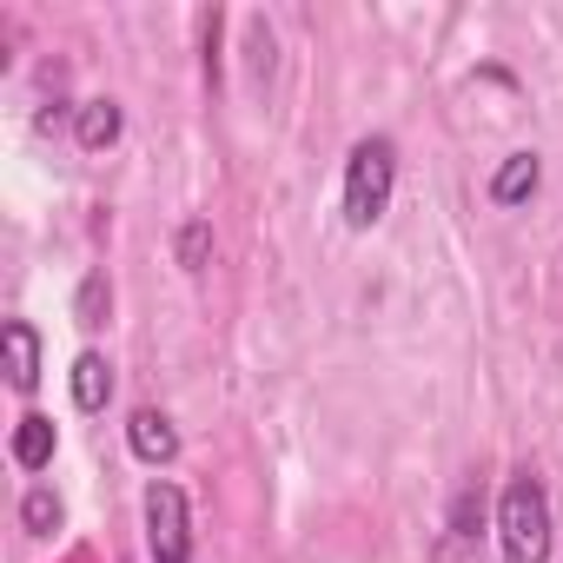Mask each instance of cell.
<instances>
[{"label":"cell","instance_id":"cell-6","mask_svg":"<svg viewBox=\"0 0 563 563\" xmlns=\"http://www.w3.org/2000/svg\"><path fill=\"white\" fill-rule=\"evenodd\" d=\"M120 133H126V113H120V100H87V107H74V140H80L87 153H107Z\"/></svg>","mask_w":563,"mask_h":563},{"label":"cell","instance_id":"cell-11","mask_svg":"<svg viewBox=\"0 0 563 563\" xmlns=\"http://www.w3.org/2000/svg\"><path fill=\"white\" fill-rule=\"evenodd\" d=\"M107 312H113V286H107V272H87V278H80V292H74V319H80L87 332H100V325H107Z\"/></svg>","mask_w":563,"mask_h":563},{"label":"cell","instance_id":"cell-13","mask_svg":"<svg viewBox=\"0 0 563 563\" xmlns=\"http://www.w3.org/2000/svg\"><path fill=\"white\" fill-rule=\"evenodd\" d=\"M206 258H212V225L206 219H186L179 225V265L186 272H206Z\"/></svg>","mask_w":563,"mask_h":563},{"label":"cell","instance_id":"cell-5","mask_svg":"<svg viewBox=\"0 0 563 563\" xmlns=\"http://www.w3.org/2000/svg\"><path fill=\"white\" fill-rule=\"evenodd\" d=\"M126 444H133V457L140 464H173L179 457V431H173V418L166 411H133V424H126Z\"/></svg>","mask_w":563,"mask_h":563},{"label":"cell","instance_id":"cell-3","mask_svg":"<svg viewBox=\"0 0 563 563\" xmlns=\"http://www.w3.org/2000/svg\"><path fill=\"white\" fill-rule=\"evenodd\" d=\"M146 550L153 563H192V517H186V490L153 477L146 484Z\"/></svg>","mask_w":563,"mask_h":563},{"label":"cell","instance_id":"cell-9","mask_svg":"<svg viewBox=\"0 0 563 563\" xmlns=\"http://www.w3.org/2000/svg\"><path fill=\"white\" fill-rule=\"evenodd\" d=\"M107 398H113V365L100 352H80L74 358V405L80 411H107Z\"/></svg>","mask_w":563,"mask_h":563},{"label":"cell","instance_id":"cell-2","mask_svg":"<svg viewBox=\"0 0 563 563\" xmlns=\"http://www.w3.org/2000/svg\"><path fill=\"white\" fill-rule=\"evenodd\" d=\"M391 192H398V146L385 133H372L345 159V225L352 232H372L391 212Z\"/></svg>","mask_w":563,"mask_h":563},{"label":"cell","instance_id":"cell-4","mask_svg":"<svg viewBox=\"0 0 563 563\" xmlns=\"http://www.w3.org/2000/svg\"><path fill=\"white\" fill-rule=\"evenodd\" d=\"M0 352H8V385L27 398L41 385V332L27 319H8V325H0Z\"/></svg>","mask_w":563,"mask_h":563},{"label":"cell","instance_id":"cell-8","mask_svg":"<svg viewBox=\"0 0 563 563\" xmlns=\"http://www.w3.org/2000/svg\"><path fill=\"white\" fill-rule=\"evenodd\" d=\"M477 530H484V497H477V484H464V490L451 497V517H444V556L471 550Z\"/></svg>","mask_w":563,"mask_h":563},{"label":"cell","instance_id":"cell-12","mask_svg":"<svg viewBox=\"0 0 563 563\" xmlns=\"http://www.w3.org/2000/svg\"><path fill=\"white\" fill-rule=\"evenodd\" d=\"M60 517H67V510H60V497H54L47 484H34V490L21 497V523H27L34 537H54V530H60Z\"/></svg>","mask_w":563,"mask_h":563},{"label":"cell","instance_id":"cell-7","mask_svg":"<svg viewBox=\"0 0 563 563\" xmlns=\"http://www.w3.org/2000/svg\"><path fill=\"white\" fill-rule=\"evenodd\" d=\"M537 186H543V159H537V153H510V159L490 173V199H497V206H523Z\"/></svg>","mask_w":563,"mask_h":563},{"label":"cell","instance_id":"cell-10","mask_svg":"<svg viewBox=\"0 0 563 563\" xmlns=\"http://www.w3.org/2000/svg\"><path fill=\"white\" fill-rule=\"evenodd\" d=\"M14 464H21V471H47V464H54V418L27 411V418L14 424Z\"/></svg>","mask_w":563,"mask_h":563},{"label":"cell","instance_id":"cell-1","mask_svg":"<svg viewBox=\"0 0 563 563\" xmlns=\"http://www.w3.org/2000/svg\"><path fill=\"white\" fill-rule=\"evenodd\" d=\"M556 523H550V490L537 471H517L497 497V550L504 563H550Z\"/></svg>","mask_w":563,"mask_h":563}]
</instances>
